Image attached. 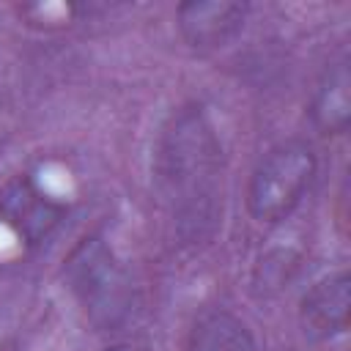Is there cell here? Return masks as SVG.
I'll return each instance as SVG.
<instances>
[{
  "label": "cell",
  "instance_id": "9c48e42d",
  "mask_svg": "<svg viewBox=\"0 0 351 351\" xmlns=\"http://www.w3.org/2000/svg\"><path fill=\"white\" fill-rule=\"evenodd\" d=\"M293 266H296V261L285 250H277V252H271V255H266L261 261L255 282H263V288H282L291 280V269Z\"/></svg>",
  "mask_w": 351,
  "mask_h": 351
},
{
  "label": "cell",
  "instance_id": "3957f363",
  "mask_svg": "<svg viewBox=\"0 0 351 351\" xmlns=\"http://www.w3.org/2000/svg\"><path fill=\"white\" fill-rule=\"evenodd\" d=\"M318 156L304 140H285L269 148L255 165L247 186V208L263 225L285 222L310 192Z\"/></svg>",
  "mask_w": 351,
  "mask_h": 351
},
{
  "label": "cell",
  "instance_id": "ba28073f",
  "mask_svg": "<svg viewBox=\"0 0 351 351\" xmlns=\"http://www.w3.org/2000/svg\"><path fill=\"white\" fill-rule=\"evenodd\" d=\"M186 351H258V346L250 326L239 315L211 310L203 313L189 329Z\"/></svg>",
  "mask_w": 351,
  "mask_h": 351
},
{
  "label": "cell",
  "instance_id": "30bf717a",
  "mask_svg": "<svg viewBox=\"0 0 351 351\" xmlns=\"http://www.w3.org/2000/svg\"><path fill=\"white\" fill-rule=\"evenodd\" d=\"M104 351H137V348H132V346H126V343H118V346H110V348H104Z\"/></svg>",
  "mask_w": 351,
  "mask_h": 351
},
{
  "label": "cell",
  "instance_id": "52a82bcc",
  "mask_svg": "<svg viewBox=\"0 0 351 351\" xmlns=\"http://www.w3.org/2000/svg\"><path fill=\"white\" fill-rule=\"evenodd\" d=\"M310 121L321 134L337 137L346 134L351 121V71L348 55H337L321 71L313 99H310Z\"/></svg>",
  "mask_w": 351,
  "mask_h": 351
},
{
  "label": "cell",
  "instance_id": "8992f818",
  "mask_svg": "<svg viewBox=\"0 0 351 351\" xmlns=\"http://www.w3.org/2000/svg\"><path fill=\"white\" fill-rule=\"evenodd\" d=\"M348 313H351V280L348 271H332L321 277L310 291L302 296L299 318L307 335L318 340L337 337L348 329Z\"/></svg>",
  "mask_w": 351,
  "mask_h": 351
},
{
  "label": "cell",
  "instance_id": "277c9868",
  "mask_svg": "<svg viewBox=\"0 0 351 351\" xmlns=\"http://www.w3.org/2000/svg\"><path fill=\"white\" fill-rule=\"evenodd\" d=\"M63 214H66V206L49 197L27 176L8 181L0 192V219L27 247L44 244L58 230Z\"/></svg>",
  "mask_w": 351,
  "mask_h": 351
},
{
  "label": "cell",
  "instance_id": "7a4b0ae2",
  "mask_svg": "<svg viewBox=\"0 0 351 351\" xmlns=\"http://www.w3.org/2000/svg\"><path fill=\"white\" fill-rule=\"evenodd\" d=\"M63 277L85 315L99 329L118 326L132 307V285L101 236H85L63 261Z\"/></svg>",
  "mask_w": 351,
  "mask_h": 351
},
{
  "label": "cell",
  "instance_id": "5b68a950",
  "mask_svg": "<svg viewBox=\"0 0 351 351\" xmlns=\"http://www.w3.org/2000/svg\"><path fill=\"white\" fill-rule=\"evenodd\" d=\"M250 5L236 0H186L176 8V25L192 49L208 52L233 41L244 22Z\"/></svg>",
  "mask_w": 351,
  "mask_h": 351
},
{
  "label": "cell",
  "instance_id": "6da1fadb",
  "mask_svg": "<svg viewBox=\"0 0 351 351\" xmlns=\"http://www.w3.org/2000/svg\"><path fill=\"white\" fill-rule=\"evenodd\" d=\"M154 178L184 241H206L222 214V143L200 104L178 107L162 126Z\"/></svg>",
  "mask_w": 351,
  "mask_h": 351
}]
</instances>
